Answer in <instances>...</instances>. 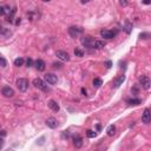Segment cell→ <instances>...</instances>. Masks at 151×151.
Returning <instances> with one entry per match:
<instances>
[{
	"instance_id": "cell-34",
	"label": "cell",
	"mask_w": 151,
	"mask_h": 151,
	"mask_svg": "<svg viewBox=\"0 0 151 151\" xmlns=\"http://www.w3.org/2000/svg\"><path fill=\"white\" fill-rule=\"evenodd\" d=\"M43 1H45V2H48V1H51V0H43Z\"/></svg>"
},
{
	"instance_id": "cell-19",
	"label": "cell",
	"mask_w": 151,
	"mask_h": 151,
	"mask_svg": "<svg viewBox=\"0 0 151 151\" xmlns=\"http://www.w3.org/2000/svg\"><path fill=\"white\" fill-rule=\"evenodd\" d=\"M103 85V80L100 78H94L93 79V86L94 87H100Z\"/></svg>"
},
{
	"instance_id": "cell-1",
	"label": "cell",
	"mask_w": 151,
	"mask_h": 151,
	"mask_svg": "<svg viewBox=\"0 0 151 151\" xmlns=\"http://www.w3.org/2000/svg\"><path fill=\"white\" fill-rule=\"evenodd\" d=\"M17 86H18L19 91L26 92L28 89V80L25 79V78H19V79L17 80Z\"/></svg>"
},
{
	"instance_id": "cell-4",
	"label": "cell",
	"mask_w": 151,
	"mask_h": 151,
	"mask_svg": "<svg viewBox=\"0 0 151 151\" xmlns=\"http://www.w3.org/2000/svg\"><path fill=\"white\" fill-rule=\"evenodd\" d=\"M1 93H2V96L6 97V98H11V97L14 96L13 89H12V87H9V86H4V87H2Z\"/></svg>"
},
{
	"instance_id": "cell-22",
	"label": "cell",
	"mask_w": 151,
	"mask_h": 151,
	"mask_svg": "<svg viewBox=\"0 0 151 151\" xmlns=\"http://www.w3.org/2000/svg\"><path fill=\"white\" fill-rule=\"evenodd\" d=\"M74 56L76 57H83V56H84V51L80 50V48H76L74 50Z\"/></svg>"
},
{
	"instance_id": "cell-20",
	"label": "cell",
	"mask_w": 151,
	"mask_h": 151,
	"mask_svg": "<svg viewBox=\"0 0 151 151\" xmlns=\"http://www.w3.org/2000/svg\"><path fill=\"white\" fill-rule=\"evenodd\" d=\"M131 30H132V24L129 23V21H126V24H125V32L128 33V34H130Z\"/></svg>"
},
{
	"instance_id": "cell-8",
	"label": "cell",
	"mask_w": 151,
	"mask_h": 151,
	"mask_svg": "<svg viewBox=\"0 0 151 151\" xmlns=\"http://www.w3.org/2000/svg\"><path fill=\"white\" fill-rule=\"evenodd\" d=\"M46 125H47L50 129H56L58 125H59V123H58V120L56 118L50 117V118H47V120H46Z\"/></svg>"
},
{
	"instance_id": "cell-25",
	"label": "cell",
	"mask_w": 151,
	"mask_h": 151,
	"mask_svg": "<svg viewBox=\"0 0 151 151\" xmlns=\"http://www.w3.org/2000/svg\"><path fill=\"white\" fill-rule=\"evenodd\" d=\"M26 65H27V67H31L33 65V60L31 59V58H28V59L26 60Z\"/></svg>"
},
{
	"instance_id": "cell-23",
	"label": "cell",
	"mask_w": 151,
	"mask_h": 151,
	"mask_svg": "<svg viewBox=\"0 0 151 151\" xmlns=\"http://www.w3.org/2000/svg\"><path fill=\"white\" fill-rule=\"evenodd\" d=\"M96 135H97V133L94 132V131H92V130H87V131H86V136H87L89 138H93V137H96Z\"/></svg>"
},
{
	"instance_id": "cell-10",
	"label": "cell",
	"mask_w": 151,
	"mask_h": 151,
	"mask_svg": "<svg viewBox=\"0 0 151 151\" xmlns=\"http://www.w3.org/2000/svg\"><path fill=\"white\" fill-rule=\"evenodd\" d=\"M151 120V113H150V110L149 109H145L144 110V113L142 116V122L144 124H149Z\"/></svg>"
},
{
	"instance_id": "cell-14",
	"label": "cell",
	"mask_w": 151,
	"mask_h": 151,
	"mask_svg": "<svg viewBox=\"0 0 151 151\" xmlns=\"http://www.w3.org/2000/svg\"><path fill=\"white\" fill-rule=\"evenodd\" d=\"M73 145L76 149H80L83 147V138L79 137V136H76L73 138Z\"/></svg>"
},
{
	"instance_id": "cell-26",
	"label": "cell",
	"mask_w": 151,
	"mask_h": 151,
	"mask_svg": "<svg viewBox=\"0 0 151 151\" xmlns=\"http://www.w3.org/2000/svg\"><path fill=\"white\" fill-rule=\"evenodd\" d=\"M119 4H120V6L126 7L128 6V0H119Z\"/></svg>"
},
{
	"instance_id": "cell-7",
	"label": "cell",
	"mask_w": 151,
	"mask_h": 151,
	"mask_svg": "<svg viewBox=\"0 0 151 151\" xmlns=\"http://www.w3.org/2000/svg\"><path fill=\"white\" fill-rule=\"evenodd\" d=\"M45 80L48 83V84L54 85V84H57L58 78H57V76L53 74V73H47V74H45Z\"/></svg>"
},
{
	"instance_id": "cell-24",
	"label": "cell",
	"mask_w": 151,
	"mask_h": 151,
	"mask_svg": "<svg viewBox=\"0 0 151 151\" xmlns=\"http://www.w3.org/2000/svg\"><path fill=\"white\" fill-rule=\"evenodd\" d=\"M0 66L1 67H6L7 66V62L4 57H0Z\"/></svg>"
},
{
	"instance_id": "cell-30",
	"label": "cell",
	"mask_w": 151,
	"mask_h": 151,
	"mask_svg": "<svg viewBox=\"0 0 151 151\" xmlns=\"http://www.w3.org/2000/svg\"><path fill=\"white\" fill-rule=\"evenodd\" d=\"M82 93H83V96H86V90H85L84 87L82 89Z\"/></svg>"
},
{
	"instance_id": "cell-9",
	"label": "cell",
	"mask_w": 151,
	"mask_h": 151,
	"mask_svg": "<svg viewBox=\"0 0 151 151\" xmlns=\"http://www.w3.org/2000/svg\"><path fill=\"white\" fill-rule=\"evenodd\" d=\"M93 38L91 37V36H87V37H84L82 39V44L84 46H86V47H91L92 45H93Z\"/></svg>"
},
{
	"instance_id": "cell-18",
	"label": "cell",
	"mask_w": 151,
	"mask_h": 151,
	"mask_svg": "<svg viewBox=\"0 0 151 151\" xmlns=\"http://www.w3.org/2000/svg\"><path fill=\"white\" fill-rule=\"evenodd\" d=\"M142 103V100L140 99H138V98H133V99H129L128 100V104L129 105H139V104Z\"/></svg>"
},
{
	"instance_id": "cell-3",
	"label": "cell",
	"mask_w": 151,
	"mask_h": 151,
	"mask_svg": "<svg viewBox=\"0 0 151 151\" xmlns=\"http://www.w3.org/2000/svg\"><path fill=\"white\" fill-rule=\"evenodd\" d=\"M139 83H140V85H142V87L144 90H149L150 89V78L148 77V76H142L140 77V79H139Z\"/></svg>"
},
{
	"instance_id": "cell-11",
	"label": "cell",
	"mask_w": 151,
	"mask_h": 151,
	"mask_svg": "<svg viewBox=\"0 0 151 151\" xmlns=\"http://www.w3.org/2000/svg\"><path fill=\"white\" fill-rule=\"evenodd\" d=\"M100 36L104 39H112L114 37V33L112 31H109V30H102L100 31Z\"/></svg>"
},
{
	"instance_id": "cell-28",
	"label": "cell",
	"mask_w": 151,
	"mask_h": 151,
	"mask_svg": "<svg viewBox=\"0 0 151 151\" xmlns=\"http://www.w3.org/2000/svg\"><path fill=\"white\" fill-rule=\"evenodd\" d=\"M62 66H63V65L60 64V63H58V64H57V63H54V64H53V67H56V69H60Z\"/></svg>"
},
{
	"instance_id": "cell-17",
	"label": "cell",
	"mask_w": 151,
	"mask_h": 151,
	"mask_svg": "<svg viewBox=\"0 0 151 151\" xmlns=\"http://www.w3.org/2000/svg\"><path fill=\"white\" fill-rule=\"evenodd\" d=\"M106 132H108V136L112 137L114 133H116V126H114V125H110L108 128V130H106Z\"/></svg>"
},
{
	"instance_id": "cell-31",
	"label": "cell",
	"mask_w": 151,
	"mask_h": 151,
	"mask_svg": "<svg viewBox=\"0 0 151 151\" xmlns=\"http://www.w3.org/2000/svg\"><path fill=\"white\" fill-rule=\"evenodd\" d=\"M2 145H4V139L0 138V148H2Z\"/></svg>"
},
{
	"instance_id": "cell-16",
	"label": "cell",
	"mask_w": 151,
	"mask_h": 151,
	"mask_svg": "<svg viewBox=\"0 0 151 151\" xmlns=\"http://www.w3.org/2000/svg\"><path fill=\"white\" fill-rule=\"evenodd\" d=\"M92 46L96 47V48H98V50H99V48H103L104 46H105V41H104V40H94L93 45H92Z\"/></svg>"
},
{
	"instance_id": "cell-5",
	"label": "cell",
	"mask_w": 151,
	"mask_h": 151,
	"mask_svg": "<svg viewBox=\"0 0 151 151\" xmlns=\"http://www.w3.org/2000/svg\"><path fill=\"white\" fill-rule=\"evenodd\" d=\"M56 56H57L60 60H63V62H69L70 60V54L67 52H65V51H62V50L57 51V52H56Z\"/></svg>"
},
{
	"instance_id": "cell-32",
	"label": "cell",
	"mask_w": 151,
	"mask_h": 151,
	"mask_svg": "<svg viewBox=\"0 0 151 151\" xmlns=\"http://www.w3.org/2000/svg\"><path fill=\"white\" fill-rule=\"evenodd\" d=\"M143 2H144L145 5H149L150 2H151V0H144V1H143Z\"/></svg>"
},
{
	"instance_id": "cell-29",
	"label": "cell",
	"mask_w": 151,
	"mask_h": 151,
	"mask_svg": "<svg viewBox=\"0 0 151 151\" xmlns=\"http://www.w3.org/2000/svg\"><path fill=\"white\" fill-rule=\"evenodd\" d=\"M111 65H112V63L111 62H106V67H108V69H110Z\"/></svg>"
},
{
	"instance_id": "cell-27",
	"label": "cell",
	"mask_w": 151,
	"mask_h": 151,
	"mask_svg": "<svg viewBox=\"0 0 151 151\" xmlns=\"http://www.w3.org/2000/svg\"><path fill=\"white\" fill-rule=\"evenodd\" d=\"M5 13H6V9H5V7L0 6V16H5Z\"/></svg>"
},
{
	"instance_id": "cell-13",
	"label": "cell",
	"mask_w": 151,
	"mask_h": 151,
	"mask_svg": "<svg viewBox=\"0 0 151 151\" xmlns=\"http://www.w3.org/2000/svg\"><path fill=\"white\" fill-rule=\"evenodd\" d=\"M125 80V76H119V77H117L116 79L113 80V87H119L122 84H123V82Z\"/></svg>"
},
{
	"instance_id": "cell-6",
	"label": "cell",
	"mask_w": 151,
	"mask_h": 151,
	"mask_svg": "<svg viewBox=\"0 0 151 151\" xmlns=\"http://www.w3.org/2000/svg\"><path fill=\"white\" fill-rule=\"evenodd\" d=\"M82 32H83V30H82L80 27H76V26H71V27L69 28V33H70V36H71L72 38H77L78 36H79Z\"/></svg>"
},
{
	"instance_id": "cell-15",
	"label": "cell",
	"mask_w": 151,
	"mask_h": 151,
	"mask_svg": "<svg viewBox=\"0 0 151 151\" xmlns=\"http://www.w3.org/2000/svg\"><path fill=\"white\" fill-rule=\"evenodd\" d=\"M45 67H46V64H45V62H44V60L38 59L37 62H36V69H37L38 71H44V70H45Z\"/></svg>"
},
{
	"instance_id": "cell-21",
	"label": "cell",
	"mask_w": 151,
	"mask_h": 151,
	"mask_svg": "<svg viewBox=\"0 0 151 151\" xmlns=\"http://www.w3.org/2000/svg\"><path fill=\"white\" fill-rule=\"evenodd\" d=\"M23 64H24V59H23V58H17V59L14 60V65L18 66V67L23 66Z\"/></svg>"
},
{
	"instance_id": "cell-12",
	"label": "cell",
	"mask_w": 151,
	"mask_h": 151,
	"mask_svg": "<svg viewBox=\"0 0 151 151\" xmlns=\"http://www.w3.org/2000/svg\"><path fill=\"white\" fill-rule=\"evenodd\" d=\"M48 108L51 109L52 111H54V112H58L59 111V105L57 104V102L53 100V99H51V100H48Z\"/></svg>"
},
{
	"instance_id": "cell-2",
	"label": "cell",
	"mask_w": 151,
	"mask_h": 151,
	"mask_svg": "<svg viewBox=\"0 0 151 151\" xmlns=\"http://www.w3.org/2000/svg\"><path fill=\"white\" fill-rule=\"evenodd\" d=\"M33 85H34L37 89L41 90V91H44V92H47L48 91L47 85H46L45 82H43L40 78H36V79H33Z\"/></svg>"
},
{
	"instance_id": "cell-33",
	"label": "cell",
	"mask_w": 151,
	"mask_h": 151,
	"mask_svg": "<svg viewBox=\"0 0 151 151\" xmlns=\"http://www.w3.org/2000/svg\"><path fill=\"white\" fill-rule=\"evenodd\" d=\"M89 1H90V0H80V2H82V4H87Z\"/></svg>"
}]
</instances>
